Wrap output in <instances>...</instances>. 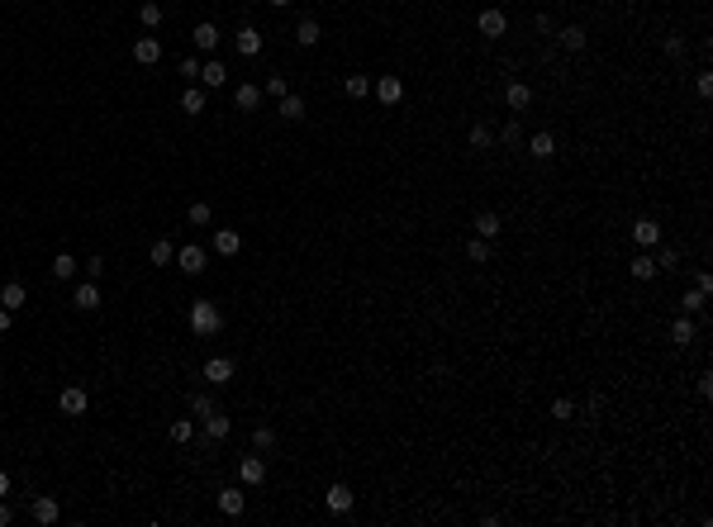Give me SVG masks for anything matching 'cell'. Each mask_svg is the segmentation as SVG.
<instances>
[{
  "mask_svg": "<svg viewBox=\"0 0 713 527\" xmlns=\"http://www.w3.org/2000/svg\"><path fill=\"white\" fill-rule=\"evenodd\" d=\"M219 328H224V318H219V309L210 304V299L191 304V332H195V337H214Z\"/></svg>",
  "mask_w": 713,
  "mask_h": 527,
  "instance_id": "1",
  "label": "cell"
},
{
  "mask_svg": "<svg viewBox=\"0 0 713 527\" xmlns=\"http://www.w3.org/2000/svg\"><path fill=\"white\" fill-rule=\"evenodd\" d=\"M58 409H62V413H72V418H81V413L91 409V394L81 390V385H67V390L58 394Z\"/></svg>",
  "mask_w": 713,
  "mask_h": 527,
  "instance_id": "2",
  "label": "cell"
},
{
  "mask_svg": "<svg viewBox=\"0 0 713 527\" xmlns=\"http://www.w3.org/2000/svg\"><path fill=\"white\" fill-rule=\"evenodd\" d=\"M633 242L642 247V252L661 247V223H656V219H637V223H633Z\"/></svg>",
  "mask_w": 713,
  "mask_h": 527,
  "instance_id": "3",
  "label": "cell"
},
{
  "mask_svg": "<svg viewBox=\"0 0 713 527\" xmlns=\"http://www.w3.org/2000/svg\"><path fill=\"white\" fill-rule=\"evenodd\" d=\"M58 518H62V504H58V499H53V494H39V499H34V523L53 527V523H58Z\"/></svg>",
  "mask_w": 713,
  "mask_h": 527,
  "instance_id": "4",
  "label": "cell"
},
{
  "mask_svg": "<svg viewBox=\"0 0 713 527\" xmlns=\"http://www.w3.org/2000/svg\"><path fill=\"white\" fill-rule=\"evenodd\" d=\"M205 380H210V385H229V380H233V361H229V356H210V361H205Z\"/></svg>",
  "mask_w": 713,
  "mask_h": 527,
  "instance_id": "5",
  "label": "cell"
},
{
  "mask_svg": "<svg viewBox=\"0 0 713 527\" xmlns=\"http://www.w3.org/2000/svg\"><path fill=\"white\" fill-rule=\"evenodd\" d=\"M480 34L485 39H504V29H509V20H504V10H480Z\"/></svg>",
  "mask_w": 713,
  "mask_h": 527,
  "instance_id": "6",
  "label": "cell"
},
{
  "mask_svg": "<svg viewBox=\"0 0 713 527\" xmlns=\"http://www.w3.org/2000/svg\"><path fill=\"white\" fill-rule=\"evenodd\" d=\"M176 266H181L186 275H200V271H205V247H195V242H191V247H181V252H176Z\"/></svg>",
  "mask_w": 713,
  "mask_h": 527,
  "instance_id": "7",
  "label": "cell"
},
{
  "mask_svg": "<svg viewBox=\"0 0 713 527\" xmlns=\"http://www.w3.org/2000/svg\"><path fill=\"white\" fill-rule=\"evenodd\" d=\"M371 91H376V100H380V105H399V96H404L399 77H380V81H371Z\"/></svg>",
  "mask_w": 713,
  "mask_h": 527,
  "instance_id": "8",
  "label": "cell"
},
{
  "mask_svg": "<svg viewBox=\"0 0 713 527\" xmlns=\"http://www.w3.org/2000/svg\"><path fill=\"white\" fill-rule=\"evenodd\" d=\"M504 105H509L514 115H523V110L533 105V86H523V81H514V86L504 91Z\"/></svg>",
  "mask_w": 713,
  "mask_h": 527,
  "instance_id": "9",
  "label": "cell"
},
{
  "mask_svg": "<svg viewBox=\"0 0 713 527\" xmlns=\"http://www.w3.org/2000/svg\"><path fill=\"white\" fill-rule=\"evenodd\" d=\"M233 43H238V53H243V58H257V53H262V34L252 29V24H243Z\"/></svg>",
  "mask_w": 713,
  "mask_h": 527,
  "instance_id": "10",
  "label": "cell"
},
{
  "mask_svg": "<svg viewBox=\"0 0 713 527\" xmlns=\"http://www.w3.org/2000/svg\"><path fill=\"white\" fill-rule=\"evenodd\" d=\"M224 81H229L224 62H200V86H205V91H219Z\"/></svg>",
  "mask_w": 713,
  "mask_h": 527,
  "instance_id": "11",
  "label": "cell"
},
{
  "mask_svg": "<svg viewBox=\"0 0 713 527\" xmlns=\"http://www.w3.org/2000/svg\"><path fill=\"white\" fill-rule=\"evenodd\" d=\"M238 480H243V485H262V480H266V461H262V456H248V461L238 466Z\"/></svg>",
  "mask_w": 713,
  "mask_h": 527,
  "instance_id": "12",
  "label": "cell"
},
{
  "mask_svg": "<svg viewBox=\"0 0 713 527\" xmlns=\"http://www.w3.org/2000/svg\"><path fill=\"white\" fill-rule=\"evenodd\" d=\"M233 105L243 110V115L262 110V86H238V91H233Z\"/></svg>",
  "mask_w": 713,
  "mask_h": 527,
  "instance_id": "13",
  "label": "cell"
},
{
  "mask_svg": "<svg viewBox=\"0 0 713 527\" xmlns=\"http://www.w3.org/2000/svg\"><path fill=\"white\" fill-rule=\"evenodd\" d=\"M323 504H328V513H347V508H352V489H347V485H328Z\"/></svg>",
  "mask_w": 713,
  "mask_h": 527,
  "instance_id": "14",
  "label": "cell"
},
{
  "mask_svg": "<svg viewBox=\"0 0 713 527\" xmlns=\"http://www.w3.org/2000/svg\"><path fill=\"white\" fill-rule=\"evenodd\" d=\"M214 252L219 256H238V252H243V238H238L233 228H219V233H214Z\"/></svg>",
  "mask_w": 713,
  "mask_h": 527,
  "instance_id": "15",
  "label": "cell"
},
{
  "mask_svg": "<svg viewBox=\"0 0 713 527\" xmlns=\"http://www.w3.org/2000/svg\"><path fill=\"white\" fill-rule=\"evenodd\" d=\"M205 105H210V96H205L200 86H186V91H181V110H186V115H205Z\"/></svg>",
  "mask_w": 713,
  "mask_h": 527,
  "instance_id": "16",
  "label": "cell"
},
{
  "mask_svg": "<svg viewBox=\"0 0 713 527\" xmlns=\"http://www.w3.org/2000/svg\"><path fill=\"white\" fill-rule=\"evenodd\" d=\"M24 299H29V290H24L20 280H10V285H0V304L15 313V309H24Z\"/></svg>",
  "mask_w": 713,
  "mask_h": 527,
  "instance_id": "17",
  "label": "cell"
},
{
  "mask_svg": "<svg viewBox=\"0 0 713 527\" xmlns=\"http://www.w3.org/2000/svg\"><path fill=\"white\" fill-rule=\"evenodd\" d=\"M191 43H195L200 53H214V48H219V29H214V24H195Z\"/></svg>",
  "mask_w": 713,
  "mask_h": 527,
  "instance_id": "18",
  "label": "cell"
},
{
  "mask_svg": "<svg viewBox=\"0 0 713 527\" xmlns=\"http://www.w3.org/2000/svg\"><path fill=\"white\" fill-rule=\"evenodd\" d=\"M158 58H162V43H158V39H139V43H134V62L153 67Z\"/></svg>",
  "mask_w": 713,
  "mask_h": 527,
  "instance_id": "19",
  "label": "cell"
},
{
  "mask_svg": "<svg viewBox=\"0 0 713 527\" xmlns=\"http://www.w3.org/2000/svg\"><path fill=\"white\" fill-rule=\"evenodd\" d=\"M528 152H533L537 162H552V157H556V138H552V134H533Z\"/></svg>",
  "mask_w": 713,
  "mask_h": 527,
  "instance_id": "20",
  "label": "cell"
},
{
  "mask_svg": "<svg viewBox=\"0 0 713 527\" xmlns=\"http://www.w3.org/2000/svg\"><path fill=\"white\" fill-rule=\"evenodd\" d=\"M243 508H248V499H243L238 489H224V494H219V513H224V518H238Z\"/></svg>",
  "mask_w": 713,
  "mask_h": 527,
  "instance_id": "21",
  "label": "cell"
},
{
  "mask_svg": "<svg viewBox=\"0 0 713 527\" xmlns=\"http://www.w3.org/2000/svg\"><path fill=\"white\" fill-rule=\"evenodd\" d=\"M281 119H290V124H295V119H304V96L285 91V96H281Z\"/></svg>",
  "mask_w": 713,
  "mask_h": 527,
  "instance_id": "22",
  "label": "cell"
},
{
  "mask_svg": "<svg viewBox=\"0 0 713 527\" xmlns=\"http://www.w3.org/2000/svg\"><path fill=\"white\" fill-rule=\"evenodd\" d=\"M77 309H100V285L96 280H86V285H77V299H72Z\"/></svg>",
  "mask_w": 713,
  "mask_h": 527,
  "instance_id": "23",
  "label": "cell"
},
{
  "mask_svg": "<svg viewBox=\"0 0 713 527\" xmlns=\"http://www.w3.org/2000/svg\"><path fill=\"white\" fill-rule=\"evenodd\" d=\"M475 238H485V242H490V238H499V214H490V209H485V214H475Z\"/></svg>",
  "mask_w": 713,
  "mask_h": 527,
  "instance_id": "24",
  "label": "cell"
},
{
  "mask_svg": "<svg viewBox=\"0 0 713 527\" xmlns=\"http://www.w3.org/2000/svg\"><path fill=\"white\" fill-rule=\"evenodd\" d=\"M671 337L680 342V347H690V342H694V323H690V313H680V318L671 323Z\"/></svg>",
  "mask_w": 713,
  "mask_h": 527,
  "instance_id": "25",
  "label": "cell"
},
{
  "mask_svg": "<svg viewBox=\"0 0 713 527\" xmlns=\"http://www.w3.org/2000/svg\"><path fill=\"white\" fill-rule=\"evenodd\" d=\"M53 275H58V280H72V275H77V256L58 252V256H53Z\"/></svg>",
  "mask_w": 713,
  "mask_h": 527,
  "instance_id": "26",
  "label": "cell"
},
{
  "mask_svg": "<svg viewBox=\"0 0 713 527\" xmlns=\"http://www.w3.org/2000/svg\"><path fill=\"white\" fill-rule=\"evenodd\" d=\"M205 432H210V442H224V437H229V418H224V413H210V418H205Z\"/></svg>",
  "mask_w": 713,
  "mask_h": 527,
  "instance_id": "27",
  "label": "cell"
},
{
  "mask_svg": "<svg viewBox=\"0 0 713 527\" xmlns=\"http://www.w3.org/2000/svg\"><path fill=\"white\" fill-rule=\"evenodd\" d=\"M633 275H637V280H652V275H661V271H656V256L642 252V256L633 261Z\"/></svg>",
  "mask_w": 713,
  "mask_h": 527,
  "instance_id": "28",
  "label": "cell"
},
{
  "mask_svg": "<svg viewBox=\"0 0 713 527\" xmlns=\"http://www.w3.org/2000/svg\"><path fill=\"white\" fill-rule=\"evenodd\" d=\"M295 39L304 43V48H314V43H319V20H300L295 24Z\"/></svg>",
  "mask_w": 713,
  "mask_h": 527,
  "instance_id": "29",
  "label": "cell"
},
{
  "mask_svg": "<svg viewBox=\"0 0 713 527\" xmlns=\"http://www.w3.org/2000/svg\"><path fill=\"white\" fill-rule=\"evenodd\" d=\"M561 48H571V53H580V48H585V29H580V24H571V29H561Z\"/></svg>",
  "mask_w": 713,
  "mask_h": 527,
  "instance_id": "30",
  "label": "cell"
},
{
  "mask_svg": "<svg viewBox=\"0 0 713 527\" xmlns=\"http://www.w3.org/2000/svg\"><path fill=\"white\" fill-rule=\"evenodd\" d=\"M167 261H176V247H172L167 238H158V242H153V266H167Z\"/></svg>",
  "mask_w": 713,
  "mask_h": 527,
  "instance_id": "31",
  "label": "cell"
},
{
  "mask_svg": "<svg viewBox=\"0 0 713 527\" xmlns=\"http://www.w3.org/2000/svg\"><path fill=\"white\" fill-rule=\"evenodd\" d=\"M195 437V418H176L172 423V442H191Z\"/></svg>",
  "mask_w": 713,
  "mask_h": 527,
  "instance_id": "32",
  "label": "cell"
},
{
  "mask_svg": "<svg viewBox=\"0 0 713 527\" xmlns=\"http://www.w3.org/2000/svg\"><path fill=\"white\" fill-rule=\"evenodd\" d=\"M342 91H347L352 100H361V96H371V81H366V77H347V81H342Z\"/></svg>",
  "mask_w": 713,
  "mask_h": 527,
  "instance_id": "33",
  "label": "cell"
},
{
  "mask_svg": "<svg viewBox=\"0 0 713 527\" xmlns=\"http://www.w3.org/2000/svg\"><path fill=\"white\" fill-rule=\"evenodd\" d=\"M490 143H495V134H490L485 124H475V129H471V148H475V152H485Z\"/></svg>",
  "mask_w": 713,
  "mask_h": 527,
  "instance_id": "34",
  "label": "cell"
},
{
  "mask_svg": "<svg viewBox=\"0 0 713 527\" xmlns=\"http://www.w3.org/2000/svg\"><path fill=\"white\" fill-rule=\"evenodd\" d=\"M139 20L148 24V29H158V24H162V5H158V0H148V5L139 10Z\"/></svg>",
  "mask_w": 713,
  "mask_h": 527,
  "instance_id": "35",
  "label": "cell"
},
{
  "mask_svg": "<svg viewBox=\"0 0 713 527\" xmlns=\"http://www.w3.org/2000/svg\"><path fill=\"white\" fill-rule=\"evenodd\" d=\"M466 256H471V261H490V242H485V238H471V242H466Z\"/></svg>",
  "mask_w": 713,
  "mask_h": 527,
  "instance_id": "36",
  "label": "cell"
},
{
  "mask_svg": "<svg viewBox=\"0 0 713 527\" xmlns=\"http://www.w3.org/2000/svg\"><path fill=\"white\" fill-rule=\"evenodd\" d=\"M191 413H195V418H210V413H214V399H210V394H191Z\"/></svg>",
  "mask_w": 713,
  "mask_h": 527,
  "instance_id": "37",
  "label": "cell"
},
{
  "mask_svg": "<svg viewBox=\"0 0 713 527\" xmlns=\"http://www.w3.org/2000/svg\"><path fill=\"white\" fill-rule=\"evenodd\" d=\"M499 143H504V148H518V143H523V129H518V119H514V124H504Z\"/></svg>",
  "mask_w": 713,
  "mask_h": 527,
  "instance_id": "38",
  "label": "cell"
},
{
  "mask_svg": "<svg viewBox=\"0 0 713 527\" xmlns=\"http://www.w3.org/2000/svg\"><path fill=\"white\" fill-rule=\"evenodd\" d=\"M675 261H680V252H675V247H661V252H656V271H671Z\"/></svg>",
  "mask_w": 713,
  "mask_h": 527,
  "instance_id": "39",
  "label": "cell"
},
{
  "mask_svg": "<svg viewBox=\"0 0 713 527\" xmlns=\"http://www.w3.org/2000/svg\"><path fill=\"white\" fill-rule=\"evenodd\" d=\"M704 299H709V294H704L699 285H694V290L685 294V313H699V309H704Z\"/></svg>",
  "mask_w": 713,
  "mask_h": 527,
  "instance_id": "40",
  "label": "cell"
},
{
  "mask_svg": "<svg viewBox=\"0 0 713 527\" xmlns=\"http://www.w3.org/2000/svg\"><path fill=\"white\" fill-rule=\"evenodd\" d=\"M552 418L571 423V418H575V404H571V399H556V404H552Z\"/></svg>",
  "mask_w": 713,
  "mask_h": 527,
  "instance_id": "41",
  "label": "cell"
},
{
  "mask_svg": "<svg viewBox=\"0 0 713 527\" xmlns=\"http://www.w3.org/2000/svg\"><path fill=\"white\" fill-rule=\"evenodd\" d=\"M252 442H257L262 451H271V447H276V432H271V428H257V432H252Z\"/></svg>",
  "mask_w": 713,
  "mask_h": 527,
  "instance_id": "42",
  "label": "cell"
},
{
  "mask_svg": "<svg viewBox=\"0 0 713 527\" xmlns=\"http://www.w3.org/2000/svg\"><path fill=\"white\" fill-rule=\"evenodd\" d=\"M191 223H210V204H205V200L191 204Z\"/></svg>",
  "mask_w": 713,
  "mask_h": 527,
  "instance_id": "43",
  "label": "cell"
},
{
  "mask_svg": "<svg viewBox=\"0 0 713 527\" xmlns=\"http://www.w3.org/2000/svg\"><path fill=\"white\" fill-rule=\"evenodd\" d=\"M181 77H186V81H200V62H195V58H181Z\"/></svg>",
  "mask_w": 713,
  "mask_h": 527,
  "instance_id": "44",
  "label": "cell"
},
{
  "mask_svg": "<svg viewBox=\"0 0 713 527\" xmlns=\"http://www.w3.org/2000/svg\"><path fill=\"white\" fill-rule=\"evenodd\" d=\"M290 86H285V77H266V96H285Z\"/></svg>",
  "mask_w": 713,
  "mask_h": 527,
  "instance_id": "45",
  "label": "cell"
},
{
  "mask_svg": "<svg viewBox=\"0 0 713 527\" xmlns=\"http://www.w3.org/2000/svg\"><path fill=\"white\" fill-rule=\"evenodd\" d=\"M666 53H671V58H685V39L671 34V39H666Z\"/></svg>",
  "mask_w": 713,
  "mask_h": 527,
  "instance_id": "46",
  "label": "cell"
},
{
  "mask_svg": "<svg viewBox=\"0 0 713 527\" xmlns=\"http://www.w3.org/2000/svg\"><path fill=\"white\" fill-rule=\"evenodd\" d=\"M86 275L100 280V275H105V256H91V261H86Z\"/></svg>",
  "mask_w": 713,
  "mask_h": 527,
  "instance_id": "47",
  "label": "cell"
},
{
  "mask_svg": "<svg viewBox=\"0 0 713 527\" xmlns=\"http://www.w3.org/2000/svg\"><path fill=\"white\" fill-rule=\"evenodd\" d=\"M694 91H699V96H713V77H709V72H699V81H694Z\"/></svg>",
  "mask_w": 713,
  "mask_h": 527,
  "instance_id": "48",
  "label": "cell"
},
{
  "mask_svg": "<svg viewBox=\"0 0 713 527\" xmlns=\"http://www.w3.org/2000/svg\"><path fill=\"white\" fill-rule=\"evenodd\" d=\"M10 323H15V313H10L5 304H0V332H10Z\"/></svg>",
  "mask_w": 713,
  "mask_h": 527,
  "instance_id": "49",
  "label": "cell"
},
{
  "mask_svg": "<svg viewBox=\"0 0 713 527\" xmlns=\"http://www.w3.org/2000/svg\"><path fill=\"white\" fill-rule=\"evenodd\" d=\"M10 518H15V513H10V504L0 499V527H10Z\"/></svg>",
  "mask_w": 713,
  "mask_h": 527,
  "instance_id": "50",
  "label": "cell"
},
{
  "mask_svg": "<svg viewBox=\"0 0 713 527\" xmlns=\"http://www.w3.org/2000/svg\"><path fill=\"white\" fill-rule=\"evenodd\" d=\"M5 494H10V475L0 470V499H5Z\"/></svg>",
  "mask_w": 713,
  "mask_h": 527,
  "instance_id": "51",
  "label": "cell"
},
{
  "mask_svg": "<svg viewBox=\"0 0 713 527\" xmlns=\"http://www.w3.org/2000/svg\"><path fill=\"white\" fill-rule=\"evenodd\" d=\"M271 5H290V0H271Z\"/></svg>",
  "mask_w": 713,
  "mask_h": 527,
  "instance_id": "52",
  "label": "cell"
}]
</instances>
